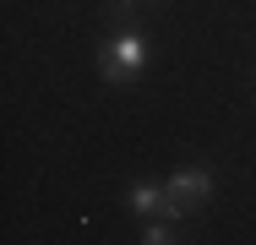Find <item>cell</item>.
Listing matches in <instances>:
<instances>
[{
    "label": "cell",
    "instance_id": "obj_1",
    "mask_svg": "<svg viewBox=\"0 0 256 245\" xmlns=\"http://www.w3.org/2000/svg\"><path fill=\"white\" fill-rule=\"evenodd\" d=\"M142 60H148V38L136 33V28H120L109 44H104L98 54V71L109 76V82H131L136 71H142Z\"/></svg>",
    "mask_w": 256,
    "mask_h": 245
},
{
    "label": "cell",
    "instance_id": "obj_2",
    "mask_svg": "<svg viewBox=\"0 0 256 245\" xmlns=\"http://www.w3.org/2000/svg\"><path fill=\"white\" fill-rule=\"evenodd\" d=\"M169 196H174L180 207H191V202H207V196H212V169H202V164H186V169H174V174H169Z\"/></svg>",
    "mask_w": 256,
    "mask_h": 245
},
{
    "label": "cell",
    "instance_id": "obj_3",
    "mask_svg": "<svg viewBox=\"0 0 256 245\" xmlns=\"http://www.w3.org/2000/svg\"><path fill=\"white\" fill-rule=\"evenodd\" d=\"M126 202H131V212H148V218H164V224L186 212V207L169 196V186H131V196H126Z\"/></svg>",
    "mask_w": 256,
    "mask_h": 245
},
{
    "label": "cell",
    "instance_id": "obj_4",
    "mask_svg": "<svg viewBox=\"0 0 256 245\" xmlns=\"http://www.w3.org/2000/svg\"><path fill=\"white\" fill-rule=\"evenodd\" d=\"M148 245H174V240H169L164 229H148Z\"/></svg>",
    "mask_w": 256,
    "mask_h": 245
},
{
    "label": "cell",
    "instance_id": "obj_5",
    "mask_svg": "<svg viewBox=\"0 0 256 245\" xmlns=\"http://www.w3.org/2000/svg\"><path fill=\"white\" fill-rule=\"evenodd\" d=\"M114 11H120V16H126V11H131V0H114Z\"/></svg>",
    "mask_w": 256,
    "mask_h": 245
}]
</instances>
